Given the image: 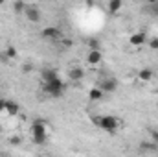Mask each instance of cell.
Segmentation results:
<instances>
[{
    "label": "cell",
    "mask_w": 158,
    "mask_h": 157,
    "mask_svg": "<svg viewBox=\"0 0 158 157\" xmlns=\"http://www.w3.org/2000/svg\"><path fill=\"white\" fill-rule=\"evenodd\" d=\"M153 78H155V70L149 69V67H145L138 72V79H142V81H151Z\"/></svg>",
    "instance_id": "cell-10"
},
{
    "label": "cell",
    "mask_w": 158,
    "mask_h": 157,
    "mask_svg": "<svg viewBox=\"0 0 158 157\" xmlns=\"http://www.w3.org/2000/svg\"><path fill=\"white\" fill-rule=\"evenodd\" d=\"M88 48L90 50H99V39H88Z\"/></svg>",
    "instance_id": "cell-16"
},
{
    "label": "cell",
    "mask_w": 158,
    "mask_h": 157,
    "mask_svg": "<svg viewBox=\"0 0 158 157\" xmlns=\"http://www.w3.org/2000/svg\"><path fill=\"white\" fill-rule=\"evenodd\" d=\"M4 56H6V59H15V57H17V50H15V46H7Z\"/></svg>",
    "instance_id": "cell-15"
},
{
    "label": "cell",
    "mask_w": 158,
    "mask_h": 157,
    "mask_svg": "<svg viewBox=\"0 0 158 157\" xmlns=\"http://www.w3.org/2000/svg\"><path fill=\"white\" fill-rule=\"evenodd\" d=\"M88 98L92 100V102H98V100H101L103 98V91L98 87V89H90L88 91Z\"/></svg>",
    "instance_id": "cell-13"
},
{
    "label": "cell",
    "mask_w": 158,
    "mask_h": 157,
    "mask_svg": "<svg viewBox=\"0 0 158 157\" xmlns=\"http://www.w3.org/2000/svg\"><path fill=\"white\" fill-rule=\"evenodd\" d=\"M31 69H33V65H31V63H26V65H24V72H26V74H28V72H31Z\"/></svg>",
    "instance_id": "cell-22"
},
{
    "label": "cell",
    "mask_w": 158,
    "mask_h": 157,
    "mask_svg": "<svg viewBox=\"0 0 158 157\" xmlns=\"http://www.w3.org/2000/svg\"><path fill=\"white\" fill-rule=\"evenodd\" d=\"M151 141L158 146V129H151Z\"/></svg>",
    "instance_id": "cell-18"
},
{
    "label": "cell",
    "mask_w": 158,
    "mask_h": 157,
    "mask_svg": "<svg viewBox=\"0 0 158 157\" xmlns=\"http://www.w3.org/2000/svg\"><path fill=\"white\" fill-rule=\"evenodd\" d=\"M92 122H96L103 131H107V133H110V135H114V133H116V129L119 128V120L116 117H112V115L96 117V118H92Z\"/></svg>",
    "instance_id": "cell-1"
},
{
    "label": "cell",
    "mask_w": 158,
    "mask_h": 157,
    "mask_svg": "<svg viewBox=\"0 0 158 157\" xmlns=\"http://www.w3.org/2000/svg\"><path fill=\"white\" fill-rule=\"evenodd\" d=\"M155 11H156V13H158V4H156V6H155Z\"/></svg>",
    "instance_id": "cell-24"
},
{
    "label": "cell",
    "mask_w": 158,
    "mask_h": 157,
    "mask_svg": "<svg viewBox=\"0 0 158 157\" xmlns=\"http://www.w3.org/2000/svg\"><path fill=\"white\" fill-rule=\"evenodd\" d=\"M55 79H59V76H57V72H55L53 69L42 70V81H44V83H50V81H55Z\"/></svg>",
    "instance_id": "cell-12"
},
{
    "label": "cell",
    "mask_w": 158,
    "mask_h": 157,
    "mask_svg": "<svg viewBox=\"0 0 158 157\" xmlns=\"http://www.w3.org/2000/svg\"><path fill=\"white\" fill-rule=\"evenodd\" d=\"M121 7H123V2H121V0H112V2H109V11H110V13H118Z\"/></svg>",
    "instance_id": "cell-14"
},
{
    "label": "cell",
    "mask_w": 158,
    "mask_h": 157,
    "mask_svg": "<svg viewBox=\"0 0 158 157\" xmlns=\"http://www.w3.org/2000/svg\"><path fill=\"white\" fill-rule=\"evenodd\" d=\"M4 113H7L9 117H15V115L20 113V105L15 100H6V111Z\"/></svg>",
    "instance_id": "cell-6"
},
{
    "label": "cell",
    "mask_w": 158,
    "mask_h": 157,
    "mask_svg": "<svg viewBox=\"0 0 158 157\" xmlns=\"http://www.w3.org/2000/svg\"><path fill=\"white\" fill-rule=\"evenodd\" d=\"M129 43H131L132 46H142V44L145 43V34H143V32H138V34H132V35L129 37Z\"/></svg>",
    "instance_id": "cell-8"
},
{
    "label": "cell",
    "mask_w": 158,
    "mask_h": 157,
    "mask_svg": "<svg viewBox=\"0 0 158 157\" xmlns=\"http://www.w3.org/2000/svg\"><path fill=\"white\" fill-rule=\"evenodd\" d=\"M42 91H44L48 96L59 98V96H63V94H64V91H66V85H64L61 79H55V81L44 83V85H42Z\"/></svg>",
    "instance_id": "cell-3"
},
{
    "label": "cell",
    "mask_w": 158,
    "mask_h": 157,
    "mask_svg": "<svg viewBox=\"0 0 158 157\" xmlns=\"http://www.w3.org/2000/svg\"><path fill=\"white\" fill-rule=\"evenodd\" d=\"M2 157H11V155H2Z\"/></svg>",
    "instance_id": "cell-25"
},
{
    "label": "cell",
    "mask_w": 158,
    "mask_h": 157,
    "mask_svg": "<svg viewBox=\"0 0 158 157\" xmlns=\"http://www.w3.org/2000/svg\"><path fill=\"white\" fill-rule=\"evenodd\" d=\"M13 9H15L17 13H20V11H26V6H24V2H15V4H13Z\"/></svg>",
    "instance_id": "cell-17"
},
{
    "label": "cell",
    "mask_w": 158,
    "mask_h": 157,
    "mask_svg": "<svg viewBox=\"0 0 158 157\" xmlns=\"http://www.w3.org/2000/svg\"><path fill=\"white\" fill-rule=\"evenodd\" d=\"M24 13H26V19H28L30 22H39L40 20V9L37 6H28Z\"/></svg>",
    "instance_id": "cell-5"
},
{
    "label": "cell",
    "mask_w": 158,
    "mask_h": 157,
    "mask_svg": "<svg viewBox=\"0 0 158 157\" xmlns=\"http://www.w3.org/2000/svg\"><path fill=\"white\" fill-rule=\"evenodd\" d=\"M103 92H114L116 89H118V79L114 78V76H109V78H105L101 81V87H99Z\"/></svg>",
    "instance_id": "cell-4"
},
{
    "label": "cell",
    "mask_w": 158,
    "mask_h": 157,
    "mask_svg": "<svg viewBox=\"0 0 158 157\" xmlns=\"http://www.w3.org/2000/svg\"><path fill=\"white\" fill-rule=\"evenodd\" d=\"M83 76H85V70L81 67H74V69L68 70V78L72 81H79V79H83Z\"/></svg>",
    "instance_id": "cell-11"
},
{
    "label": "cell",
    "mask_w": 158,
    "mask_h": 157,
    "mask_svg": "<svg viewBox=\"0 0 158 157\" xmlns=\"http://www.w3.org/2000/svg\"><path fill=\"white\" fill-rule=\"evenodd\" d=\"M31 135H33V142L35 144H44L48 141V129L44 120H35L31 124Z\"/></svg>",
    "instance_id": "cell-2"
},
{
    "label": "cell",
    "mask_w": 158,
    "mask_h": 157,
    "mask_svg": "<svg viewBox=\"0 0 158 157\" xmlns=\"http://www.w3.org/2000/svg\"><path fill=\"white\" fill-rule=\"evenodd\" d=\"M61 44H63L64 48H70V46H72V41H70V39H63V41H61Z\"/></svg>",
    "instance_id": "cell-20"
},
{
    "label": "cell",
    "mask_w": 158,
    "mask_h": 157,
    "mask_svg": "<svg viewBox=\"0 0 158 157\" xmlns=\"http://www.w3.org/2000/svg\"><path fill=\"white\" fill-rule=\"evenodd\" d=\"M101 59H103V56H101L99 50H88V54H86V61H88L90 65H99Z\"/></svg>",
    "instance_id": "cell-7"
},
{
    "label": "cell",
    "mask_w": 158,
    "mask_h": 157,
    "mask_svg": "<svg viewBox=\"0 0 158 157\" xmlns=\"http://www.w3.org/2000/svg\"><path fill=\"white\" fill-rule=\"evenodd\" d=\"M149 48H153V50H158V37H153V39L149 41Z\"/></svg>",
    "instance_id": "cell-19"
},
{
    "label": "cell",
    "mask_w": 158,
    "mask_h": 157,
    "mask_svg": "<svg viewBox=\"0 0 158 157\" xmlns=\"http://www.w3.org/2000/svg\"><path fill=\"white\" fill-rule=\"evenodd\" d=\"M4 111H6V100L0 98V113H4Z\"/></svg>",
    "instance_id": "cell-23"
},
{
    "label": "cell",
    "mask_w": 158,
    "mask_h": 157,
    "mask_svg": "<svg viewBox=\"0 0 158 157\" xmlns=\"http://www.w3.org/2000/svg\"><path fill=\"white\" fill-rule=\"evenodd\" d=\"M59 35H61V32H59L55 26H48V28L42 30V37H44V39H55V37H59Z\"/></svg>",
    "instance_id": "cell-9"
},
{
    "label": "cell",
    "mask_w": 158,
    "mask_h": 157,
    "mask_svg": "<svg viewBox=\"0 0 158 157\" xmlns=\"http://www.w3.org/2000/svg\"><path fill=\"white\" fill-rule=\"evenodd\" d=\"M9 142H11V144H20V142H22V139H20V137H11V141H9Z\"/></svg>",
    "instance_id": "cell-21"
}]
</instances>
